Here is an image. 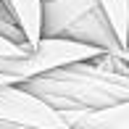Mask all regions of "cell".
Here are the masks:
<instances>
[{
    "label": "cell",
    "instance_id": "8",
    "mask_svg": "<svg viewBox=\"0 0 129 129\" xmlns=\"http://www.w3.org/2000/svg\"><path fill=\"white\" fill-rule=\"evenodd\" d=\"M26 53H29L26 45H19V42H13L8 37H0V58H21Z\"/></svg>",
    "mask_w": 129,
    "mask_h": 129
},
{
    "label": "cell",
    "instance_id": "2",
    "mask_svg": "<svg viewBox=\"0 0 129 129\" xmlns=\"http://www.w3.org/2000/svg\"><path fill=\"white\" fill-rule=\"evenodd\" d=\"M42 37L74 40L113 55L124 50L98 0H42Z\"/></svg>",
    "mask_w": 129,
    "mask_h": 129
},
{
    "label": "cell",
    "instance_id": "5",
    "mask_svg": "<svg viewBox=\"0 0 129 129\" xmlns=\"http://www.w3.org/2000/svg\"><path fill=\"white\" fill-rule=\"evenodd\" d=\"M71 129H129V100L95 111H61Z\"/></svg>",
    "mask_w": 129,
    "mask_h": 129
},
{
    "label": "cell",
    "instance_id": "6",
    "mask_svg": "<svg viewBox=\"0 0 129 129\" xmlns=\"http://www.w3.org/2000/svg\"><path fill=\"white\" fill-rule=\"evenodd\" d=\"M13 13L19 29L24 32L29 50H34L42 40V0H3Z\"/></svg>",
    "mask_w": 129,
    "mask_h": 129
},
{
    "label": "cell",
    "instance_id": "3",
    "mask_svg": "<svg viewBox=\"0 0 129 129\" xmlns=\"http://www.w3.org/2000/svg\"><path fill=\"white\" fill-rule=\"evenodd\" d=\"M103 55L100 48H92L84 42L74 40H61V37H42L34 50H29L21 58H0V87H13L24 82L48 74L53 69L69 66V63L90 61V58Z\"/></svg>",
    "mask_w": 129,
    "mask_h": 129
},
{
    "label": "cell",
    "instance_id": "4",
    "mask_svg": "<svg viewBox=\"0 0 129 129\" xmlns=\"http://www.w3.org/2000/svg\"><path fill=\"white\" fill-rule=\"evenodd\" d=\"M0 124H16L24 129H71L61 111L29 92L24 84L0 87Z\"/></svg>",
    "mask_w": 129,
    "mask_h": 129
},
{
    "label": "cell",
    "instance_id": "7",
    "mask_svg": "<svg viewBox=\"0 0 129 129\" xmlns=\"http://www.w3.org/2000/svg\"><path fill=\"white\" fill-rule=\"evenodd\" d=\"M98 3L103 5L119 42L126 48L129 45V0H98Z\"/></svg>",
    "mask_w": 129,
    "mask_h": 129
},
{
    "label": "cell",
    "instance_id": "1",
    "mask_svg": "<svg viewBox=\"0 0 129 129\" xmlns=\"http://www.w3.org/2000/svg\"><path fill=\"white\" fill-rule=\"evenodd\" d=\"M24 87L55 111H95L129 100V74L108 71L92 58L40 74Z\"/></svg>",
    "mask_w": 129,
    "mask_h": 129
}]
</instances>
